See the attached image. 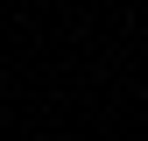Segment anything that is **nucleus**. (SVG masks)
I'll list each match as a JSON object with an SVG mask.
<instances>
[]
</instances>
